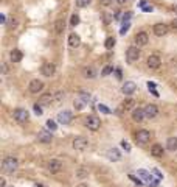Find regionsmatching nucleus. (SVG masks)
Returning a JSON list of instances; mask_svg holds the SVG:
<instances>
[{
    "label": "nucleus",
    "instance_id": "f257e3e1",
    "mask_svg": "<svg viewBox=\"0 0 177 187\" xmlns=\"http://www.w3.org/2000/svg\"><path fill=\"white\" fill-rule=\"evenodd\" d=\"M17 165H19V161L16 158H13V156H8V158L3 159L2 162V169L6 171V173H14V171L17 170Z\"/></svg>",
    "mask_w": 177,
    "mask_h": 187
},
{
    "label": "nucleus",
    "instance_id": "f03ea898",
    "mask_svg": "<svg viewBox=\"0 0 177 187\" xmlns=\"http://www.w3.org/2000/svg\"><path fill=\"white\" fill-rule=\"evenodd\" d=\"M140 58V47L137 45H130V47L126 50V61L128 63H134Z\"/></svg>",
    "mask_w": 177,
    "mask_h": 187
},
{
    "label": "nucleus",
    "instance_id": "7ed1b4c3",
    "mask_svg": "<svg viewBox=\"0 0 177 187\" xmlns=\"http://www.w3.org/2000/svg\"><path fill=\"white\" fill-rule=\"evenodd\" d=\"M135 140L138 145H148L149 140H151V133L148 129H140L135 134Z\"/></svg>",
    "mask_w": 177,
    "mask_h": 187
},
{
    "label": "nucleus",
    "instance_id": "20e7f679",
    "mask_svg": "<svg viewBox=\"0 0 177 187\" xmlns=\"http://www.w3.org/2000/svg\"><path fill=\"white\" fill-rule=\"evenodd\" d=\"M86 126L92 131H98L99 126H101V120H99L98 116H88L86 119Z\"/></svg>",
    "mask_w": 177,
    "mask_h": 187
},
{
    "label": "nucleus",
    "instance_id": "39448f33",
    "mask_svg": "<svg viewBox=\"0 0 177 187\" xmlns=\"http://www.w3.org/2000/svg\"><path fill=\"white\" fill-rule=\"evenodd\" d=\"M13 117H14V120H16V122H19V123H25V122L28 120L30 114H28V111H26V109L17 108V109H14Z\"/></svg>",
    "mask_w": 177,
    "mask_h": 187
},
{
    "label": "nucleus",
    "instance_id": "423d86ee",
    "mask_svg": "<svg viewBox=\"0 0 177 187\" xmlns=\"http://www.w3.org/2000/svg\"><path fill=\"white\" fill-rule=\"evenodd\" d=\"M73 148H75V150H78V151H84L86 150V148L88 147V140L86 139V137H75V139H73Z\"/></svg>",
    "mask_w": 177,
    "mask_h": 187
},
{
    "label": "nucleus",
    "instance_id": "0eeeda50",
    "mask_svg": "<svg viewBox=\"0 0 177 187\" xmlns=\"http://www.w3.org/2000/svg\"><path fill=\"white\" fill-rule=\"evenodd\" d=\"M134 41H135V45L137 47H143V45H146L149 42V36L146 31H138L135 34V37H134Z\"/></svg>",
    "mask_w": 177,
    "mask_h": 187
},
{
    "label": "nucleus",
    "instance_id": "6e6552de",
    "mask_svg": "<svg viewBox=\"0 0 177 187\" xmlns=\"http://www.w3.org/2000/svg\"><path fill=\"white\" fill-rule=\"evenodd\" d=\"M44 89V81H41V80H31L30 81V84H28V90L31 94H39L41 90Z\"/></svg>",
    "mask_w": 177,
    "mask_h": 187
},
{
    "label": "nucleus",
    "instance_id": "1a4fd4ad",
    "mask_svg": "<svg viewBox=\"0 0 177 187\" xmlns=\"http://www.w3.org/2000/svg\"><path fill=\"white\" fill-rule=\"evenodd\" d=\"M41 72H42L44 77H53V75L56 73V66L53 63H44V64H42Z\"/></svg>",
    "mask_w": 177,
    "mask_h": 187
},
{
    "label": "nucleus",
    "instance_id": "9d476101",
    "mask_svg": "<svg viewBox=\"0 0 177 187\" xmlns=\"http://www.w3.org/2000/svg\"><path fill=\"white\" fill-rule=\"evenodd\" d=\"M73 120V112L72 111H62V112L57 114V122L62 125H68Z\"/></svg>",
    "mask_w": 177,
    "mask_h": 187
},
{
    "label": "nucleus",
    "instance_id": "9b49d317",
    "mask_svg": "<svg viewBox=\"0 0 177 187\" xmlns=\"http://www.w3.org/2000/svg\"><path fill=\"white\" fill-rule=\"evenodd\" d=\"M146 64H148L149 69H159L161 64V59L159 55H149L148 59H146Z\"/></svg>",
    "mask_w": 177,
    "mask_h": 187
},
{
    "label": "nucleus",
    "instance_id": "f8f14e48",
    "mask_svg": "<svg viewBox=\"0 0 177 187\" xmlns=\"http://www.w3.org/2000/svg\"><path fill=\"white\" fill-rule=\"evenodd\" d=\"M47 167L51 173H57V171L62 170V162H61L59 159H51V161H48Z\"/></svg>",
    "mask_w": 177,
    "mask_h": 187
},
{
    "label": "nucleus",
    "instance_id": "ddd939ff",
    "mask_svg": "<svg viewBox=\"0 0 177 187\" xmlns=\"http://www.w3.org/2000/svg\"><path fill=\"white\" fill-rule=\"evenodd\" d=\"M135 89H137V84L134 81H126L124 84H123V87H121V92L124 95H130V94L135 92Z\"/></svg>",
    "mask_w": 177,
    "mask_h": 187
},
{
    "label": "nucleus",
    "instance_id": "4468645a",
    "mask_svg": "<svg viewBox=\"0 0 177 187\" xmlns=\"http://www.w3.org/2000/svg\"><path fill=\"white\" fill-rule=\"evenodd\" d=\"M145 116L148 117V119H154V117L159 116V108H157L155 105H148L145 108Z\"/></svg>",
    "mask_w": 177,
    "mask_h": 187
},
{
    "label": "nucleus",
    "instance_id": "2eb2a0df",
    "mask_svg": "<svg viewBox=\"0 0 177 187\" xmlns=\"http://www.w3.org/2000/svg\"><path fill=\"white\" fill-rule=\"evenodd\" d=\"M134 106H135V101H134V98H126V100H123V103L120 105V108H118V111H120V112H123V111H130V109H135Z\"/></svg>",
    "mask_w": 177,
    "mask_h": 187
},
{
    "label": "nucleus",
    "instance_id": "dca6fc26",
    "mask_svg": "<svg viewBox=\"0 0 177 187\" xmlns=\"http://www.w3.org/2000/svg\"><path fill=\"white\" fill-rule=\"evenodd\" d=\"M168 31H169V27L166 24H155L154 25V33L157 36H165Z\"/></svg>",
    "mask_w": 177,
    "mask_h": 187
},
{
    "label": "nucleus",
    "instance_id": "f3484780",
    "mask_svg": "<svg viewBox=\"0 0 177 187\" xmlns=\"http://www.w3.org/2000/svg\"><path fill=\"white\" fill-rule=\"evenodd\" d=\"M37 140L42 143H50L53 140V136H51V133H48V131H39V134H37Z\"/></svg>",
    "mask_w": 177,
    "mask_h": 187
},
{
    "label": "nucleus",
    "instance_id": "a211bd4d",
    "mask_svg": "<svg viewBox=\"0 0 177 187\" xmlns=\"http://www.w3.org/2000/svg\"><path fill=\"white\" fill-rule=\"evenodd\" d=\"M145 109H141V108H135V109H132V119H134V122H143V119H145Z\"/></svg>",
    "mask_w": 177,
    "mask_h": 187
},
{
    "label": "nucleus",
    "instance_id": "6ab92c4d",
    "mask_svg": "<svg viewBox=\"0 0 177 187\" xmlns=\"http://www.w3.org/2000/svg\"><path fill=\"white\" fill-rule=\"evenodd\" d=\"M53 103V94H42L39 97V105L41 106H48Z\"/></svg>",
    "mask_w": 177,
    "mask_h": 187
},
{
    "label": "nucleus",
    "instance_id": "aec40b11",
    "mask_svg": "<svg viewBox=\"0 0 177 187\" xmlns=\"http://www.w3.org/2000/svg\"><path fill=\"white\" fill-rule=\"evenodd\" d=\"M163 153H165V150H163V147H161L160 143H154L151 147V154L154 156V158H161Z\"/></svg>",
    "mask_w": 177,
    "mask_h": 187
},
{
    "label": "nucleus",
    "instance_id": "412c9836",
    "mask_svg": "<svg viewBox=\"0 0 177 187\" xmlns=\"http://www.w3.org/2000/svg\"><path fill=\"white\" fill-rule=\"evenodd\" d=\"M68 45H70L72 48L79 47V45H81V37L76 33H72L70 36H68Z\"/></svg>",
    "mask_w": 177,
    "mask_h": 187
},
{
    "label": "nucleus",
    "instance_id": "4be33fe9",
    "mask_svg": "<svg viewBox=\"0 0 177 187\" xmlns=\"http://www.w3.org/2000/svg\"><path fill=\"white\" fill-rule=\"evenodd\" d=\"M82 77H84V78H87V80H93L95 77H97V70H95L93 67L87 66V67H84V69H82Z\"/></svg>",
    "mask_w": 177,
    "mask_h": 187
},
{
    "label": "nucleus",
    "instance_id": "5701e85b",
    "mask_svg": "<svg viewBox=\"0 0 177 187\" xmlns=\"http://www.w3.org/2000/svg\"><path fill=\"white\" fill-rule=\"evenodd\" d=\"M120 158H121V154H120V151L117 150V148H110V150H107V159L109 161H120Z\"/></svg>",
    "mask_w": 177,
    "mask_h": 187
},
{
    "label": "nucleus",
    "instance_id": "b1692460",
    "mask_svg": "<svg viewBox=\"0 0 177 187\" xmlns=\"http://www.w3.org/2000/svg\"><path fill=\"white\" fill-rule=\"evenodd\" d=\"M9 59L13 61V63H20V61H22V52L17 50V48L11 50V53H9Z\"/></svg>",
    "mask_w": 177,
    "mask_h": 187
},
{
    "label": "nucleus",
    "instance_id": "393cba45",
    "mask_svg": "<svg viewBox=\"0 0 177 187\" xmlns=\"http://www.w3.org/2000/svg\"><path fill=\"white\" fill-rule=\"evenodd\" d=\"M75 176L78 179H86L88 176V170L86 167H79V169H76V171H75Z\"/></svg>",
    "mask_w": 177,
    "mask_h": 187
},
{
    "label": "nucleus",
    "instance_id": "a878e982",
    "mask_svg": "<svg viewBox=\"0 0 177 187\" xmlns=\"http://www.w3.org/2000/svg\"><path fill=\"white\" fill-rule=\"evenodd\" d=\"M166 150L169 151H176L177 150V137H169V139L166 140Z\"/></svg>",
    "mask_w": 177,
    "mask_h": 187
},
{
    "label": "nucleus",
    "instance_id": "bb28decb",
    "mask_svg": "<svg viewBox=\"0 0 177 187\" xmlns=\"http://www.w3.org/2000/svg\"><path fill=\"white\" fill-rule=\"evenodd\" d=\"M65 97V94L62 92V90H57V92L53 94V105H59V103H62Z\"/></svg>",
    "mask_w": 177,
    "mask_h": 187
},
{
    "label": "nucleus",
    "instance_id": "cd10ccee",
    "mask_svg": "<svg viewBox=\"0 0 177 187\" xmlns=\"http://www.w3.org/2000/svg\"><path fill=\"white\" fill-rule=\"evenodd\" d=\"M87 103L82 100V98H79V97H76L75 98V101H73V106H75V109L76 111H81V109H84V106H86Z\"/></svg>",
    "mask_w": 177,
    "mask_h": 187
},
{
    "label": "nucleus",
    "instance_id": "c85d7f7f",
    "mask_svg": "<svg viewBox=\"0 0 177 187\" xmlns=\"http://www.w3.org/2000/svg\"><path fill=\"white\" fill-rule=\"evenodd\" d=\"M138 175H140V178L143 179V181L149 182V184H151V182H152V176H151V175H149L146 170H138Z\"/></svg>",
    "mask_w": 177,
    "mask_h": 187
},
{
    "label": "nucleus",
    "instance_id": "c756f323",
    "mask_svg": "<svg viewBox=\"0 0 177 187\" xmlns=\"http://www.w3.org/2000/svg\"><path fill=\"white\" fill-rule=\"evenodd\" d=\"M6 25H8L9 30H16L17 27H19V20H17L16 17H9L8 22H6Z\"/></svg>",
    "mask_w": 177,
    "mask_h": 187
},
{
    "label": "nucleus",
    "instance_id": "7c9ffc66",
    "mask_svg": "<svg viewBox=\"0 0 177 187\" xmlns=\"http://www.w3.org/2000/svg\"><path fill=\"white\" fill-rule=\"evenodd\" d=\"M55 31L56 33H62L64 31V20L62 19H57L56 24H55Z\"/></svg>",
    "mask_w": 177,
    "mask_h": 187
},
{
    "label": "nucleus",
    "instance_id": "2f4dec72",
    "mask_svg": "<svg viewBox=\"0 0 177 187\" xmlns=\"http://www.w3.org/2000/svg\"><path fill=\"white\" fill-rule=\"evenodd\" d=\"M140 8L143 10V11H148V13H151V11L154 10V8H152V5H148V3L145 2V0H141V2H140Z\"/></svg>",
    "mask_w": 177,
    "mask_h": 187
},
{
    "label": "nucleus",
    "instance_id": "473e14b6",
    "mask_svg": "<svg viewBox=\"0 0 177 187\" xmlns=\"http://www.w3.org/2000/svg\"><path fill=\"white\" fill-rule=\"evenodd\" d=\"M113 45H115V37H107L106 42H104V47L106 48H113Z\"/></svg>",
    "mask_w": 177,
    "mask_h": 187
},
{
    "label": "nucleus",
    "instance_id": "72a5a7b5",
    "mask_svg": "<svg viewBox=\"0 0 177 187\" xmlns=\"http://www.w3.org/2000/svg\"><path fill=\"white\" fill-rule=\"evenodd\" d=\"M45 126H47V128L50 129V131H55V129L57 128V125L55 123V120H51V119H50V120H47V123H45Z\"/></svg>",
    "mask_w": 177,
    "mask_h": 187
},
{
    "label": "nucleus",
    "instance_id": "f704fd0d",
    "mask_svg": "<svg viewBox=\"0 0 177 187\" xmlns=\"http://www.w3.org/2000/svg\"><path fill=\"white\" fill-rule=\"evenodd\" d=\"M112 72H113V67H112V66H106L104 69H103L101 75H103V77H107V75H110Z\"/></svg>",
    "mask_w": 177,
    "mask_h": 187
},
{
    "label": "nucleus",
    "instance_id": "c9c22d12",
    "mask_svg": "<svg viewBox=\"0 0 177 187\" xmlns=\"http://www.w3.org/2000/svg\"><path fill=\"white\" fill-rule=\"evenodd\" d=\"M78 24H79V16H78V14H73V16L70 17V25L72 27H76Z\"/></svg>",
    "mask_w": 177,
    "mask_h": 187
},
{
    "label": "nucleus",
    "instance_id": "e433bc0d",
    "mask_svg": "<svg viewBox=\"0 0 177 187\" xmlns=\"http://www.w3.org/2000/svg\"><path fill=\"white\" fill-rule=\"evenodd\" d=\"M112 19H113V17L110 16L109 13H103V20H104V24H106V25H109L110 22H112Z\"/></svg>",
    "mask_w": 177,
    "mask_h": 187
},
{
    "label": "nucleus",
    "instance_id": "4c0bfd02",
    "mask_svg": "<svg viewBox=\"0 0 177 187\" xmlns=\"http://www.w3.org/2000/svg\"><path fill=\"white\" fill-rule=\"evenodd\" d=\"M88 3H90V0H76V6H78V8H84Z\"/></svg>",
    "mask_w": 177,
    "mask_h": 187
},
{
    "label": "nucleus",
    "instance_id": "58836bf2",
    "mask_svg": "<svg viewBox=\"0 0 177 187\" xmlns=\"http://www.w3.org/2000/svg\"><path fill=\"white\" fill-rule=\"evenodd\" d=\"M33 109H34V112H36L37 116H42V114H44V112H42V106L39 105V103H36V105L33 106Z\"/></svg>",
    "mask_w": 177,
    "mask_h": 187
},
{
    "label": "nucleus",
    "instance_id": "ea45409f",
    "mask_svg": "<svg viewBox=\"0 0 177 187\" xmlns=\"http://www.w3.org/2000/svg\"><path fill=\"white\" fill-rule=\"evenodd\" d=\"M78 97H79V98H82V100L86 101V103H88V100H90V94H87V92H81V94L78 95Z\"/></svg>",
    "mask_w": 177,
    "mask_h": 187
},
{
    "label": "nucleus",
    "instance_id": "a19ab883",
    "mask_svg": "<svg viewBox=\"0 0 177 187\" xmlns=\"http://www.w3.org/2000/svg\"><path fill=\"white\" fill-rule=\"evenodd\" d=\"M129 28H130V24H129V22H124V25H123V28L120 30V33H121V34H124Z\"/></svg>",
    "mask_w": 177,
    "mask_h": 187
},
{
    "label": "nucleus",
    "instance_id": "79ce46f5",
    "mask_svg": "<svg viewBox=\"0 0 177 187\" xmlns=\"http://www.w3.org/2000/svg\"><path fill=\"white\" fill-rule=\"evenodd\" d=\"M148 87H149V90H152L154 95H157V92H155V84H154V83L149 81V83H148Z\"/></svg>",
    "mask_w": 177,
    "mask_h": 187
},
{
    "label": "nucleus",
    "instance_id": "37998d69",
    "mask_svg": "<svg viewBox=\"0 0 177 187\" xmlns=\"http://www.w3.org/2000/svg\"><path fill=\"white\" fill-rule=\"evenodd\" d=\"M98 108H99V111H103L104 114H110V109H109V108H106L104 105H99Z\"/></svg>",
    "mask_w": 177,
    "mask_h": 187
},
{
    "label": "nucleus",
    "instance_id": "c03bdc74",
    "mask_svg": "<svg viewBox=\"0 0 177 187\" xmlns=\"http://www.w3.org/2000/svg\"><path fill=\"white\" fill-rule=\"evenodd\" d=\"M121 145H123V148H124L126 151H130V143H129V142H126V140H123V142H121Z\"/></svg>",
    "mask_w": 177,
    "mask_h": 187
},
{
    "label": "nucleus",
    "instance_id": "a18cd8bd",
    "mask_svg": "<svg viewBox=\"0 0 177 187\" xmlns=\"http://www.w3.org/2000/svg\"><path fill=\"white\" fill-rule=\"evenodd\" d=\"M8 73V66L5 63H2V75H6Z\"/></svg>",
    "mask_w": 177,
    "mask_h": 187
},
{
    "label": "nucleus",
    "instance_id": "49530a36",
    "mask_svg": "<svg viewBox=\"0 0 177 187\" xmlns=\"http://www.w3.org/2000/svg\"><path fill=\"white\" fill-rule=\"evenodd\" d=\"M130 16H132V14H130L129 11H128V13H124V14H123V20H124V22H128L129 19H130Z\"/></svg>",
    "mask_w": 177,
    "mask_h": 187
},
{
    "label": "nucleus",
    "instance_id": "de8ad7c7",
    "mask_svg": "<svg viewBox=\"0 0 177 187\" xmlns=\"http://www.w3.org/2000/svg\"><path fill=\"white\" fill-rule=\"evenodd\" d=\"M171 28L172 30H177V19H174V20L171 22Z\"/></svg>",
    "mask_w": 177,
    "mask_h": 187
},
{
    "label": "nucleus",
    "instance_id": "09e8293b",
    "mask_svg": "<svg viewBox=\"0 0 177 187\" xmlns=\"http://www.w3.org/2000/svg\"><path fill=\"white\" fill-rule=\"evenodd\" d=\"M101 3H103V5H106V6H109L110 3H112V0H101Z\"/></svg>",
    "mask_w": 177,
    "mask_h": 187
},
{
    "label": "nucleus",
    "instance_id": "8fccbe9b",
    "mask_svg": "<svg viewBox=\"0 0 177 187\" xmlns=\"http://www.w3.org/2000/svg\"><path fill=\"white\" fill-rule=\"evenodd\" d=\"M0 187H6V181H5V179H0Z\"/></svg>",
    "mask_w": 177,
    "mask_h": 187
},
{
    "label": "nucleus",
    "instance_id": "3c124183",
    "mask_svg": "<svg viewBox=\"0 0 177 187\" xmlns=\"http://www.w3.org/2000/svg\"><path fill=\"white\" fill-rule=\"evenodd\" d=\"M171 11H174V13H177V3H174V5L171 6Z\"/></svg>",
    "mask_w": 177,
    "mask_h": 187
},
{
    "label": "nucleus",
    "instance_id": "603ef678",
    "mask_svg": "<svg viewBox=\"0 0 177 187\" xmlns=\"http://www.w3.org/2000/svg\"><path fill=\"white\" fill-rule=\"evenodd\" d=\"M0 22H2V24H5V22H6V19H5V16H3V14L0 16Z\"/></svg>",
    "mask_w": 177,
    "mask_h": 187
},
{
    "label": "nucleus",
    "instance_id": "864d4df0",
    "mask_svg": "<svg viewBox=\"0 0 177 187\" xmlns=\"http://www.w3.org/2000/svg\"><path fill=\"white\" fill-rule=\"evenodd\" d=\"M118 3H120V5H123V3H126V2H129V0H117Z\"/></svg>",
    "mask_w": 177,
    "mask_h": 187
},
{
    "label": "nucleus",
    "instance_id": "5fc2aeb1",
    "mask_svg": "<svg viewBox=\"0 0 177 187\" xmlns=\"http://www.w3.org/2000/svg\"><path fill=\"white\" fill-rule=\"evenodd\" d=\"M76 187H88V186H86V184H78Z\"/></svg>",
    "mask_w": 177,
    "mask_h": 187
},
{
    "label": "nucleus",
    "instance_id": "6e6d98bb",
    "mask_svg": "<svg viewBox=\"0 0 177 187\" xmlns=\"http://www.w3.org/2000/svg\"><path fill=\"white\" fill-rule=\"evenodd\" d=\"M36 187H44V186H42V184H37V186H36Z\"/></svg>",
    "mask_w": 177,
    "mask_h": 187
},
{
    "label": "nucleus",
    "instance_id": "4d7b16f0",
    "mask_svg": "<svg viewBox=\"0 0 177 187\" xmlns=\"http://www.w3.org/2000/svg\"><path fill=\"white\" fill-rule=\"evenodd\" d=\"M9 187H14V186H9Z\"/></svg>",
    "mask_w": 177,
    "mask_h": 187
}]
</instances>
